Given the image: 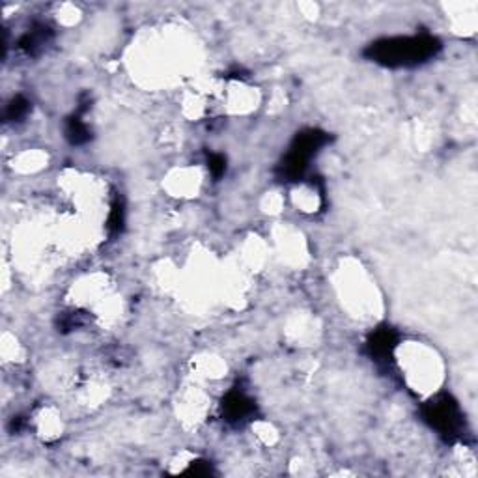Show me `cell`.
<instances>
[{
  "mask_svg": "<svg viewBox=\"0 0 478 478\" xmlns=\"http://www.w3.org/2000/svg\"><path fill=\"white\" fill-rule=\"evenodd\" d=\"M396 345V340H394V334L389 329H381V331L374 332L372 339L368 342V348L372 352V357L376 358H385L389 357Z\"/></svg>",
  "mask_w": 478,
  "mask_h": 478,
  "instance_id": "4",
  "label": "cell"
},
{
  "mask_svg": "<svg viewBox=\"0 0 478 478\" xmlns=\"http://www.w3.org/2000/svg\"><path fill=\"white\" fill-rule=\"evenodd\" d=\"M439 49V43L430 36H413V38H392L374 43L370 56L387 66H411L430 58Z\"/></svg>",
  "mask_w": 478,
  "mask_h": 478,
  "instance_id": "1",
  "label": "cell"
},
{
  "mask_svg": "<svg viewBox=\"0 0 478 478\" xmlns=\"http://www.w3.org/2000/svg\"><path fill=\"white\" fill-rule=\"evenodd\" d=\"M459 411L456 404L451 398H439L432 404H428L426 407V418L432 422L433 428H437L439 432L443 433H456L458 432L459 424Z\"/></svg>",
  "mask_w": 478,
  "mask_h": 478,
  "instance_id": "2",
  "label": "cell"
},
{
  "mask_svg": "<svg viewBox=\"0 0 478 478\" xmlns=\"http://www.w3.org/2000/svg\"><path fill=\"white\" fill-rule=\"evenodd\" d=\"M225 168H226L225 157H220V155H213L212 159H209V170L213 172V176H220V174L225 172Z\"/></svg>",
  "mask_w": 478,
  "mask_h": 478,
  "instance_id": "8",
  "label": "cell"
},
{
  "mask_svg": "<svg viewBox=\"0 0 478 478\" xmlns=\"http://www.w3.org/2000/svg\"><path fill=\"white\" fill-rule=\"evenodd\" d=\"M49 28L47 27H38L34 28L32 32L25 34L19 41V49L25 51L28 54H34L36 51H40L41 47L45 45L47 40H49Z\"/></svg>",
  "mask_w": 478,
  "mask_h": 478,
  "instance_id": "5",
  "label": "cell"
},
{
  "mask_svg": "<svg viewBox=\"0 0 478 478\" xmlns=\"http://www.w3.org/2000/svg\"><path fill=\"white\" fill-rule=\"evenodd\" d=\"M28 113V101L23 100V98H15L10 105H8V111H6V116L10 120H14V122H17V120L25 118Z\"/></svg>",
  "mask_w": 478,
  "mask_h": 478,
  "instance_id": "7",
  "label": "cell"
},
{
  "mask_svg": "<svg viewBox=\"0 0 478 478\" xmlns=\"http://www.w3.org/2000/svg\"><path fill=\"white\" fill-rule=\"evenodd\" d=\"M66 137L71 140L73 144H82V142H87V140L90 139V131H88L87 124H84L82 120L71 118L67 122Z\"/></svg>",
  "mask_w": 478,
  "mask_h": 478,
  "instance_id": "6",
  "label": "cell"
},
{
  "mask_svg": "<svg viewBox=\"0 0 478 478\" xmlns=\"http://www.w3.org/2000/svg\"><path fill=\"white\" fill-rule=\"evenodd\" d=\"M223 407H225L226 418L238 422V420H243L249 413L253 411V402L241 392H230L226 396V402L223 404Z\"/></svg>",
  "mask_w": 478,
  "mask_h": 478,
  "instance_id": "3",
  "label": "cell"
}]
</instances>
